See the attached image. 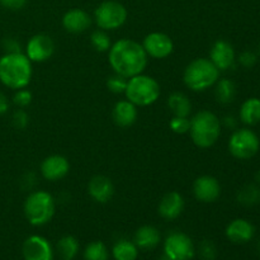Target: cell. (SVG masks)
<instances>
[{
  "label": "cell",
  "mask_w": 260,
  "mask_h": 260,
  "mask_svg": "<svg viewBox=\"0 0 260 260\" xmlns=\"http://www.w3.org/2000/svg\"><path fill=\"white\" fill-rule=\"evenodd\" d=\"M149 56L141 43L131 38H122L112 43L108 51V61L114 74L129 79L142 74L147 66Z\"/></svg>",
  "instance_id": "1"
},
{
  "label": "cell",
  "mask_w": 260,
  "mask_h": 260,
  "mask_svg": "<svg viewBox=\"0 0 260 260\" xmlns=\"http://www.w3.org/2000/svg\"><path fill=\"white\" fill-rule=\"evenodd\" d=\"M32 63L24 52L4 53L0 57V81L3 85L13 90L27 88L32 80Z\"/></svg>",
  "instance_id": "2"
},
{
  "label": "cell",
  "mask_w": 260,
  "mask_h": 260,
  "mask_svg": "<svg viewBox=\"0 0 260 260\" xmlns=\"http://www.w3.org/2000/svg\"><path fill=\"white\" fill-rule=\"evenodd\" d=\"M221 119L213 112L203 109L190 119V135L193 144L200 149L212 147L221 136Z\"/></svg>",
  "instance_id": "3"
},
{
  "label": "cell",
  "mask_w": 260,
  "mask_h": 260,
  "mask_svg": "<svg viewBox=\"0 0 260 260\" xmlns=\"http://www.w3.org/2000/svg\"><path fill=\"white\" fill-rule=\"evenodd\" d=\"M221 71L216 68L210 58L198 57L190 61L183 73V81L192 91H206L215 86L220 79Z\"/></svg>",
  "instance_id": "4"
},
{
  "label": "cell",
  "mask_w": 260,
  "mask_h": 260,
  "mask_svg": "<svg viewBox=\"0 0 260 260\" xmlns=\"http://www.w3.org/2000/svg\"><path fill=\"white\" fill-rule=\"evenodd\" d=\"M56 201L46 190H33L25 198L23 212L32 226H43L55 216Z\"/></svg>",
  "instance_id": "5"
},
{
  "label": "cell",
  "mask_w": 260,
  "mask_h": 260,
  "mask_svg": "<svg viewBox=\"0 0 260 260\" xmlns=\"http://www.w3.org/2000/svg\"><path fill=\"white\" fill-rule=\"evenodd\" d=\"M160 94L161 88L156 79L145 75L144 73L129 78L124 90L127 101L134 103L136 107L151 106L160 98Z\"/></svg>",
  "instance_id": "6"
},
{
  "label": "cell",
  "mask_w": 260,
  "mask_h": 260,
  "mask_svg": "<svg viewBox=\"0 0 260 260\" xmlns=\"http://www.w3.org/2000/svg\"><path fill=\"white\" fill-rule=\"evenodd\" d=\"M128 13L126 7L116 0H106L96 7L94 20L103 30H116L126 23Z\"/></svg>",
  "instance_id": "7"
},
{
  "label": "cell",
  "mask_w": 260,
  "mask_h": 260,
  "mask_svg": "<svg viewBox=\"0 0 260 260\" xmlns=\"http://www.w3.org/2000/svg\"><path fill=\"white\" fill-rule=\"evenodd\" d=\"M260 149L258 135L250 128H239L229 139V151L235 159L249 160L255 156Z\"/></svg>",
  "instance_id": "8"
},
{
  "label": "cell",
  "mask_w": 260,
  "mask_h": 260,
  "mask_svg": "<svg viewBox=\"0 0 260 260\" xmlns=\"http://www.w3.org/2000/svg\"><path fill=\"white\" fill-rule=\"evenodd\" d=\"M164 254L172 260H192L194 258L196 246L187 234L174 231L165 239Z\"/></svg>",
  "instance_id": "9"
},
{
  "label": "cell",
  "mask_w": 260,
  "mask_h": 260,
  "mask_svg": "<svg viewBox=\"0 0 260 260\" xmlns=\"http://www.w3.org/2000/svg\"><path fill=\"white\" fill-rule=\"evenodd\" d=\"M55 48V42L50 36L38 33L28 40L24 53L32 62H45L52 57Z\"/></svg>",
  "instance_id": "10"
},
{
  "label": "cell",
  "mask_w": 260,
  "mask_h": 260,
  "mask_svg": "<svg viewBox=\"0 0 260 260\" xmlns=\"http://www.w3.org/2000/svg\"><path fill=\"white\" fill-rule=\"evenodd\" d=\"M141 45L149 57L157 58V60L169 57L173 53V51H174V42H173V40L170 38V36L162 32L149 33L144 38V42Z\"/></svg>",
  "instance_id": "11"
},
{
  "label": "cell",
  "mask_w": 260,
  "mask_h": 260,
  "mask_svg": "<svg viewBox=\"0 0 260 260\" xmlns=\"http://www.w3.org/2000/svg\"><path fill=\"white\" fill-rule=\"evenodd\" d=\"M22 253L24 260H53L55 256L50 241L40 235H32L25 239Z\"/></svg>",
  "instance_id": "12"
},
{
  "label": "cell",
  "mask_w": 260,
  "mask_h": 260,
  "mask_svg": "<svg viewBox=\"0 0 260 260\" xmlns=\"http://www.w3.org/2000/svg\"><path fill=\"white\" fill-rule=\"evenodd\" d=\"M193 194L198 202H216L221 196L220 182L212 175H201L193 183Z\"/></svg>",
  "instance_id": "13"
},
{
  "label": "cell",
  "mask_w": 260,
  "mask_h": 260,
  "mask_svg": "<svg viewBox=\"0 0 260 260\" xmlns=\"http://www.w3.org/2000/svg\"><path fill=\"white\" fill-rule=\"evenodd\" d=\"M41 175L48 182L63 179L70 172V162L62 155H51L41 162Z\"/></svg>",
  "instance_id": "14"
},
{
  "label": "cell",
  "mask_w": 260,
  "mask_h": 260,
  "mask_svg": "<svg viewBox=\"0 0 260 260\" xmlns=\"http://www.w3.org/2000/svg\"><path fill=\"white\" fill-rule=\"evenodd\" d=\"M210 60L220 71L230 70L236 62V53L233 45L225 40L216 41L210 51Z\"/></svg>",
  "instance_id": "15"
},
{
  "label": "cell",
  "mask_w": 260,
  "mask_h": 260,
  "mask_svg": "<svg viewBox=\"0 0 260 260\" xmlns=\"http://www.w3.org/2000/svg\"><path fill=\"white\" fill-rule=\"evenodd\" d=\"M184 198L177 190H172L164 194V197L160 200L157 212L164 220L173 221L179 217L184 211Z\"/></svg>",
  "instance_id": "16"
},
{
  "label": "cell",
  "mask_w": 260,
  "mask_h": 260,
  "mask_svg": "<svg viewBox=\"0 0 260 260\" xmlns=\"http://www.w3.org/2000/svg\"><path fill=\"white\" fill-rule=\"evenodd\" d=\"M88 193L96 203H107L114 194V185L106 175H95L88 183Z\"/></svg>",
  "instance_id": "17"
},
{
  "label": "cell",
  "mask_w": 260,
  "mask_h": 260,
  "mask_svg": "<svg viewBox=\"0 0 260 260\" xmlns=\"http://www.w3.org/2000/svg\"><path fill=\"white\" fill-rule=\"evenodd\" d=\"M226 238L234 244H246L254 238L255 229L245 218H235L226 228Z\"/></svg>",
  "instance_id": "18"
},
{
  "label": "cell",
  "mask_w": 260,
  "mask_h": 260,
  "mask_svg": "<svg viewBox=\"0 0 260 260\" xmlns=\"http://www.w3.org/2000/svg\"><path fill=\"white\" fill-rule=\"evenodd\" d=\"M91 25V17L85 10L74 8L68 10L62 17V27L70 33H83Z\"/></svg>",
  "instance_id": "19"
},
{
  "label": "cell",
  "mask_w": 260,
  "mask_h": 260,
  "mask_svg": "<svg viewBox=\"0 0 260 260\" xmlns=\"http://www.w3.org/2000/svg\"><path fill=\"white\" fill-rule=\"evenodd\" d=\"M137 117H139L137 107L127 99L118 101L114 104L113 111H112V118L118 127L127 128V127L134 126L135 122L137 121Z\"/></svg>",
  "instance_id": "20"
},
{
  "label": "cell",
  "mask_w": 260,
  "mask_h": 260,
  "mask_svg": "<svg viewBox=\"0 0 260 260\" xmlns=\"http://www.w3.org/2000/svg\"><path fill=\"white\" fill-rule=\"evenodd\" d=\"M160 241L161 235L155 226L144 225L135 233L134 243L136 244L139 250H152L159 245Z\"/></svg>",
  "instance_id": "21"
},
{
  "label": "cell",
  "mask_w": 260,
  "mask_h": 260,
  "mask_svg": "<svg viewBox=\"0 0 260 260\" xmlns=\"http://www.w3.org/2000/svg\"><path fill=\"white\" fill-rule=\"evenodd\" d=\"M240 121L246 126H255L260 122V99L248 98L240 107Z\"/></svg>",
  "instance_id": "22"
},
{
  "label": "cell",
  "mask_w": 260,
  "mask_h": 260,
  "mask_svg": "<svg viewBox=\"0 0 260 260\" xmlns=\"http://www.w3.org/2000/svg\"><path fill=\"white\" fill-rule=\"evenodd\" d=\"M168 107L172 111L173 116L189 117L192 113V103L184 93L175 91L168 98Z\"/></svg>",
  "instance_id": "23"
},
{
  "label": "cell",
  "mask_w": 260,
  "mask_h": 260,
  "mask_svg": "<svg viewBox=\"0 0 260 260\" xmlns=\"http://www.w3.org/2000/svg\"><path fill=\"white\" fill-rule=\"evenodd\" d=\"M79 241L74 236H62L56 244V253L60 260H74L79 253Z\"/></svg>",
  "instance_id": "24"
},
{
  "label": "cell",
  "mask_w": 260,
  "mask_h": 260,
  "mask_svg": "<svg viewBox=\"0 0 260 260\" xmlns=\"http://www.w3.org/2000/svg\"><path fill=\"white\" fill-rule=\"evenodd\" d=\"M114 260H136L139 256V248L136 244L127 239H121L112 248Z\"/></svg>",
  "instance_id": "25"
},
{
  "label": "cell",
  "mask_w": 260,
  "mask_h": 260,
  "mask_svg": "<svg viewBox=\"0 0 260 260\" xmlns=\"http://www.w3.org/2000/svg\"><path fill=\"white\" fill-rule=\"evenodd\" d=\"M215 96L218 103L230 104L235 99L236 85L230 79H218L215 84Z\"/></svg>",
  "instance_id": "26"
},
{
  "label": "cell",
  "mask_w": 260,
  "mask_h": 260,
  "mask_svg": "<svg viewBox=\"0 0 260 260\" xmlns=\"http://www.w3.org/2000/svg\"><path fill=\"white\" fill-rule=\"evenodd\" d=\"M236 200L240 205L250 207L260 203V187L259 184H246L238 192Z\"/></svg>",
  "instance_id": "27"
},
{
  "label": "cell",
  "mask_w": 260,
  "mask_h": 260,
  "mask_svg": "<svg viewBox=\"0 0 260 260\" xmlns=\"http://www.w3.org/2000/svg\"><path fill=\"white\" fill-rule=\"evenodd\" d=\"M84 260H109V251L103 241H91L84 250Z\"/></svg>",
  "instance_id": "28"
},
{
  "label": "cell",
  "mask_w": 260,
  "mask_h": 260,
  "mask_svg": "<svg viewBox=\"0 0 260 260\" xmlns=\"http://www.w3.org/2000/svg\"><path fill=\"white\" fill-rule=\"evenodd\" d=\"M90 43L94 50L98 51V52H108L112 46L111 37L108 36L107 30L101 29V28L91 33Z\"/></svg>",
  "instance_id": "29"
},
{
  "label": "cell",
  "mask_w": 260,
  "mask_h": 260,
  "mask_svg": "<svg viewBox=\"0 0 260 260\" xmlns=\"http://www.w3.org/2000/svg\"><path fill=\"white\" fill-rule=\"evenodd\" d=\"M127 81H128V79L123 78L118 74H114V75L109 76L108 80H107V88L113 94H124Z\"/></svg>",
  "instance_id": "30"
},
{
  "label": "cell",
  "mask_w": 260,
  "mask_h": 260,
  "mask_svg": "<svg viewBox=\"0 0 260 260\" xmlns=\"http://www.w3.org/2000/svg\"><path fill=\"white\" fill-rule=\"evenodd\" d=\"M169 127L174 134H178V135L188 134L190 128V118L189 117L173 116V118L170 119L169 122Z\"/></svg>",
  "instance_id": "31"
},
{
  "label": "cell",
  "mask_w": 260,
  "mask_h": 260,
  "mask_svg": "<svg viewBox=\"0 0 260 260\" xmlns=\"http://www.w3.org/2000/svg\"><path fill=\"white\" fill-rule=\"evenodd\" d=\"M33 95L28 89H18L15 90L14 95H13V104H14L17 108H27L30 103H32Z\"/></svg>",
  "instance_id": "32"
},
{
  "label": "cell",
  "mask_w": 260,
  "mask_h": 260,
  "mask_svg": "<svg viewBox=\"0 0 260 260\" xmlns=\"http://www.w3.org/2000/svg\"><path fill=\"white\" fill-rule=\"evenodd\" d=\"M12 123L17 129H25L29 124V114L24 108H17L12 114Z\"/></svg>",
  "instance_id": "33"
},
{
  "label": "cell",
  "mask_w": 260,
  "mask_h": 260,
  "mask_svg": "<svg viewBox=\"0 0 260 260\" xmlns=\"http://www.w3.org/2000/svg\"><path fill=\"white\" fill-rule=\"evenodd\" d=\"M200 255L205 260H215L217 256V248L211 240H203L200 244Z\"/></svg>",
  "instance_id": "34"
},
{
  "label": "cell",
  "mask_w": 260,
  "mask_h": 260,
  "mask_svg": "<svg viewBox=\"0 0 260 260\" xmlns=\"http://www.w3.org/2000/svg\"><path fill=\"white\" fill-rule=\"evenodd\" d=\"M238 62L245 69H253L258 62V56L253 51H244L239 55Z\"/></svg>",
  "instance_id": "35"
},
{
  "label": "cell",
  "mask_w": 260,
  "mask_h": 260,
  "mask_svg": "<svg viewBox=\"0 0 260 260\" xmlns=\"http://www.w3.org/2000/svg\"><path fill=\"white\" fill-rule=\"evenodd\" d=\"M3 48H4L5 53H17L22 52V46L18 42V40L13 37H7L3 40Z\"/></svg>",
  "instance_id": "36"
},
{
  "label": "cell",
  "mask_w": 260,
  "mask_h": 260,
  "mask_svg": "<svg viewBox=\"0 0 260 260\" xmlns=\"http://www.w3.org/2000/svg\"><path fill=\"white\" fill-rule=\"evenodd\" d=\"M27 0H0V5L9 10H20L25 7Z\"/></svg>",
  "instance_id": "37"
},
{
  "label": "cell",
  "mask_w": 260,
  "mask_h": 260,
  "mask_svg": "<svg viewBox=\"0 0 260 260\" xmlns=\"http://www.w3.org/2000/svg\"><path fill=\"white\" fill-rule=\"evenodd\" d=\"M9 107H10L9 99H8V96L5 95L3 91H0V116L7 113V112L9 111Z\"/></svg>",
  "instance_id": "38"
},
{
  "label": "cell",
  "mask_w": 260,
  "mask_h": 260,
  "mask_svg": "<svg viewBox=\"0 0 260 260\" xmlns=\"http://www.w3.org/2000/svg\"><path fill=\"white\" fill-rule=\"evenodd\" d=\"M221 124L226 126V127H228V128L235 129L236 126H238V121H236L235 117L231 116V114H229V116L223 117V119H222V121H221Z\"/></svg>",
  "instance_id": "39"
},
{
  "label": "cell",
  "mask_w": 260,
  "mask_h": 260,
  "mask_svg": "<svg viewBox=\"0 0 260 260\" xmlns=\"http://www.w3.org/2000/svg\"><path fill=\"white\" fill-rule=\"evenodd\" d=\"M255 182H256V184L260 185V169L255 173Z\"/></svg>",
  "instance_id": "40"
},
{
  "label": "cell",
  "mask_w": 260,
  "mask_h": 260,
  "mask_svg": "<svg viewBox=\"0 0 260 260\" xmlns=\"http://www.w3.org/2000/svg\"><path fill=\"white\" fill-rule=\"evenodd\" d=\"M159 260H172V259H170V258H168V256H167V255H165V254H164V255H162V256H161V258H160Z\"/></svg>",
  "instance_id": "41"
},
{
  "label": "cell",
  "mask_w": 260,
  "mask_h": 260,
  "mask_svg": "<svg viewBox=\"0 0 260 260\" xmlns=\"http://www.w3.org/2000/svg\"><path fill=\"white\" fill-rule=\"evenodd\" d=\"M259 56H260V45H259Z\"/></svg>",
  "instance_id": "42"
}]
</instances>
